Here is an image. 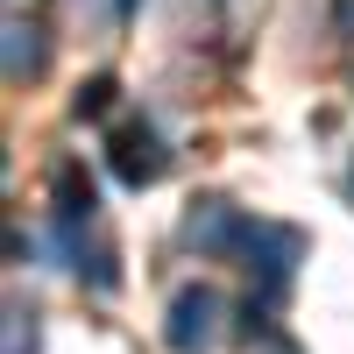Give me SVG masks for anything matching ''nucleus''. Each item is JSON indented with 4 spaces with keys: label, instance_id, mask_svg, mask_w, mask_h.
<instances>
[{
    "label": "nucleus",
    "instance_id": "obj_8",
    "mask_svg": "<svg viewBox=\"0 0 354 354\" xmlns=\"http://www.w3.org/2000/svg\"><path fill=\"white\" fill-rule=\"evenodd\" d=\"M8 354H36V312L8 305Z\"/></svg>",
    "mask_w": 354,
    "mask_h": 354
},
{
    "label": "nucleus",
    "instance_id": "obj_7",
    "mask_svg": "<svg viewBox=\"0 0 354 354\" xmlns=\"http://www.w3.org/2000/svg\"><path fill=\"white\" fill-rule=\"evenodd\" d=\"M113 100H121V85H113V78L100 71V78H85V85H78L71 113H78V121H106V113H113Z\"/></svg>",
    "mask_w": 354,
    "mask_h": 354
},
{
    "label": "nucleus",
    "instance_id": "obj_1",
    "mask_svg": "<svg viewBox=\"0 0 354 354\" xmlns=\"http://www.w3.org/2000/svg\"><path fill=\"white\" fill-rule=\"evenodd\" d=\"M220 319H227V298L213 283H185L170 298V319H163V347L170 354H213L220 347Z\"/></svg>",
    "mask_w": 354,
    "mask_h": 354
},
{
    "label": "nucleus",
    "instance_id": "obj_4",
    "mask_svg": "<svg viewBox=\"0 0 354 354\" xmlns=\"http://www.w3.org/2000/svg\"><path fill=\"white\" fill-rule=\"evenodd\" d=\"M241 234H248V220L234 213L227 198H198L185 213V241L205 248V255H241Z\"/></svg>",
    "mask_w": 354,
    "mask_h": 354
},
{
    "label": "nucleus",
    "instance_id": "obj_2",
    "mask_svg": "<svg viewBox=\"0 0 354 354\" xmlns=\"http://www.w3.org/2000/svg\"><path fill=\"white\" fill-rule=\"evenodd\" d=\"M241 255H248V270H255V283H262V305H270V298H283L290 270L305 262V234H298V227H277V220H248Z\"/></svg>",
    "mask_w": 354,
    "mask_h": 354
},
{
    "label": "nucleus",
    "instance_id": "obj_11",
    "mask_svg": "<svg viewBox=\"0 0 354 354\" xmlns=\"http://www.w3.org/2000/svg\"><path fill=\"white\" fill-rule=\"evenodd\" d=\"M121 8H135V0H121Z\"/></svg>",
    "mask_w": 354,
    "mask_h": 354
},
{
    "label": "nucleus",
    "instance_id": "obj_3",
    "mask_svg": "<svg viewBox=\"0 0 354 354\" xmlns=\"http://www.w3.org/2000/svg\"><path fill=\"white\" fill-rule=\"evenodd\" d=\"M106 163H113V177H121L128 192H142V185H156L163 177V135L149 128V121H121L113 128V142H106Z\"/></svg>",
    "mask_w": 354,
    "mask_h": 354
},
{
    "label": "nucleus",
    "instance_id": "obj_10",
    "mask_svg": "<svg viewBox=\"0 0 354 354\" xmlns=\"http://www.w3.org/2000/svg\"><path fill=\"white\" fill-rule=\"evenodd\" d=\"M347 192H354V170H347Z\"/></svg>",
    "mask_w": 354,
    "mask_h": 354
},
{
    "label": "nucleus",
    "instance_id": "obj_5",
    "mask_svg": "<svg viewBox=\"0 0 354 354\" xmlns=\"http://www.w3.org/2000/svg\"><path fill=\"white\" fill-rule=\"evenodd\" d=\"M50 198H57V220H64V227L93 220V205H100V192H93V177H85V163H57V170H50Z\"/></svg>",
    "mask_w": 354,
    "mask_h": 354
},
{
    "label": "nucleus",
    "instance_id": "obj_9",
    "mask_svg": "<svg viewBox=\"0 0 354 354\" xmlns=\"http://www.w3.org/2000/svg\"><path fill=\"white\" fill-rule=\"evenodd\" d=\"M255 354H305L290 333H255Z\"/></svg>",
    "mask_w": 354,
    "mask_h": 354
},
{
    "label": "nucleus",
    "instance_id": "obj_6",
    "mask_svg": "<svg viewBox=\"0 0 354 354\" xmlns=\"http://www.w3.org/2000/svg\"><path fill=\"white\" fill-rule=\"evenodd\" d=\"M36 71H43V28L15 15V21H8V78H15V85H28Z\"/></svg>",
    "mask_w": 354,
    "mask_h": 354
}]
</instances>
